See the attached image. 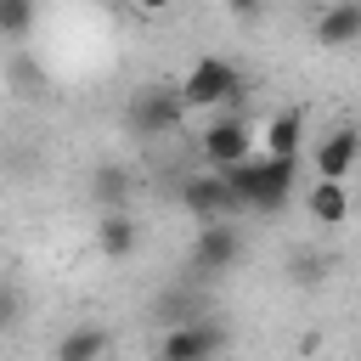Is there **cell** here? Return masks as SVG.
I'll list each match as a JSON object with an SVG mask.
<instances>
[{"mask_svg": "<svg viewBox=\"0 0 361 361\" xmlns=\"http://www.w3.org/2000/svg\"><path fill=\"white\" fill-rule=\"evenodd\" d=\"M23 322V293L17 288H0V333H11Z\"/></svg>", "mask_w": 361, "mask_h": 361, "instance_id": "17", "label": "cell"}, {"mask_svg": "<svg viewBox=\"0 0 361 361\" xmlns=\"http://www.w3.org/2000/svg\"><path fill=\"white\" fill-rule=\"evenodd\" d=\"M96 231V248L107 254V259H130L135 248H141V226H135V214L118 203V209H102V220L90 226Z\"/></svg>", "mask_w": 361, "mask_h": 361, "instance_id": "10", "label": "cell"}, {"mask_svg": "<svg viewBox=\"0 0 361 361\" xmlns=\"http://www.w3.org/2000/svg\"><path fill=\"white\" fill-rule=\"evenodd\" d=\"M265 152H276V158H299V147H305V113L299 107H282V113H271V124H265Z\"/></svg>", "mask_w": 361, "mask_h": 361, "instance_id": "12", "label": "cell"}, {"mask_svg": "<svg viewBox=\"0 0 361 361\" xmlns=\"http://www.w3.org/2000/svg\"><path fill=\"white\" fill-rule=\"evenodd\" d=\"M124 6H130L135 17H169V11H175V0H124Z\"/></svg>", "mask_w": 361, "mask_h": 361, "instance_id": "18", "label": "cell"}, {"mask_svg": "<svg viewBox=\"0 0 361 361\" xmlns=\"http://www.w3.org/2000/svg\"><path fill=\"white\" fill-rule=\"evenodd\" d=\"M214 350H226V327H220V322H203V316H180V322L158 338V355H164V361H203V355H214Z\"/></svg>", "mask_w": 361, "mask_h": 361, "instance_id": "5", "label": "cell"}, {"mask_svg": "<svg viewBox=\"0 0 361 361\" xmlns=\"http://www.w3.org/2000/svg\"><path fill=\"white\" fill-rule=\"evenodd\" d=\"M192 107H186V96H180V85H141L135 96H130V130L141 135V141H158V135H169V130H180V118H186Z\"/></svg>", "mask_w": 361, "mask_h": 361, "instance_id": "2", "label": "cell"}, {"mask_svg": "<svg viewBox=\"0 0 361 361\" xmlns=\"http://www.w3.org/2000/svg\"><path fill=\"white\" fill-rule=\"evenodd\" d=\"M226 11H231V17H243V23H254V17L265 11V0H226Z\"/></svg>", "mask_w": 361, "mask_h": 361, "instance_id": "19", "label": "cell"}, {"mask_svg": "<svg viewBox=\"0 0 361 361\" xmlns=\"http://www.w3.org/2000/svg\"><path fill=\"white\" fill-rule=\"evenodd\" d=\"M310 34H316L322 51H350V45H361V0H327V6L316 11Z\"/></svg>", "mask_w": 361, "mask_h": 361, "instance_id": "8", "label": "cell"}, {"mask_svg": "<svg viewBox=\"0 0 361 361\" xmlns=\"http://www.w3.org/2000/svg\"><path fill=\"white\" fill-rule=\"evenodd\" d=\"M107 350H113V338H107L102 327H90V322L56 338V361H96V355H107Z\"/></svg>", "mask_w": 361, "mask_h": 361, "instance_id": "13", "label": "cell"}, {"mask_svg": "<svg viewBox=\"0 0 361 361\" xmlns=\"http://www.w3.org/2000/svg\"><path fill=\"white\" fill-rule=\"evenodd\" d=\"M34 28V0H0V39H23Z\"/></svg>", "mask_w": 361, "mask_h": 361, "instance_id": "15", "label": "cell"}, {"mask_svg": "<svg viewBox=\"0 0 361 361\" xmlns=\"http://www.w3.org/2000/svg\"><path fill=\"white\" fill-rule=\"evenodd\" d=\"M90 197H96L102 209H118V203L130 197V175H124L118 164H102V169L90 175Z\"/></svg>", "mask_w": 361, "mask_h": 361, "instance_id": "14", "label": "cell"}, {"mask_svg": "<svg viewBox=\"0 0 361 361\" xmlns=\"http://www.w3.org/2000/svg\"><path fill=\"white\" fill-rule=\"evenodd\" d=\"M305 209H310V220H316V226H344L355 203H350L344 180H327V175H316V180H310V192H305Z\"/></svg>", "mask_w": 361, "mask_h": 361, "instance_id": "11", "label": "cell"}, {"mask_svg": "<svg viewBox=\"0 0 361 361\" xmlns=\"http://www.w3.org/2000/svg\"><path fill=\"white\" fill-rule=\"evenodd\" d=\"M237 259H243V231L231 226V214H226V220H197V237H192V271L220 276V271H231Z\"/></svg>", "mask_w": 361, "mask_h": 361, "instance_id": "4", "label": "cell"}, {"mask_svg": "<svg viewBox=\"0 0 361 361\" xmlns=\"http://www.w3.org/2000/svg\"><path fill=\"white\" fill-rule=\"evenodd\" d=\"M254 147H259V135H254V124H248V118H237V113H226V118H214V124L203 130V158H209L214 169L243 164Z\"/></svg>", "mask_w": 361, "mask_h": 361, "instance_id": "7", "label": "cell"}, {"mask_svg": "<svg viewBox=\"0 0 361 361\" xmlns=\"http://www.w3.org/2000/svg\"><path fill=\"white\" fill-rule=\"evenodd\" d=\"M355 164H361V130L338 124V130H327V135L316 141V175H327V180H350Z\"/></svg>", "mask_w": 361, "mask_h": 361, "instance_id": "9", "label": "cell"}, {"mask_svg": "<svg viewBox=\"0 0 361 361\" xmlns=\"http://www.w3.org/2000/svg\"><path fill=\"white\" fill-rule=\"evenodd\" d=\"M322 276H327V259H322V254H299V259H293V282H299V288H310V282H322Z\"/></svg>", "mask_w": 361, "mask_h": 361, "instance_id": "16", "label": "cell"}, {"mask_svg": "<svg viewBox=\"0 0 361 361\" xmlns=\"http://www.w3.org/2000/svg\"><path fill=\"white\" fill-rule=\"evenodd\" d=\"M293 175H299V158H276V152H248L243 164L226 169L243 209H282L293 192Z\"/></svg>", "mask_w": 361, "mask_h": 361, "instance_id": "1", "label": "cell"}, {"mask_svg": "<svg viewBox=\"0 0 361 361\" xmlns=\"http://www.w3.org/2000/svg\"><path fill=\"white\" fill-rule=\"evenodd\" d=\"M237 90H243V73H237V62H226V56H197V62L180 73L186 107H226Z\"/></svg>", "mask_w": 361, "mask_h": 361, "instance_id": "3", "label": "cell"}, {"mask_svg": "<svg viewBox=\"0 0 361 361\" xmlns=\"http://www.w3.org/2000/svg\"><path fill=\"white\" fill-rule=\"evenodd\" d=\"M180 209H186L192 220H226V214L243 209V197L231 192L226 169H214V175H192V180H180Z\"/></svg>", "mask_w": 361, "mask_h": 361, "instance_id": "6", "label": "cell"}]
</instances>
